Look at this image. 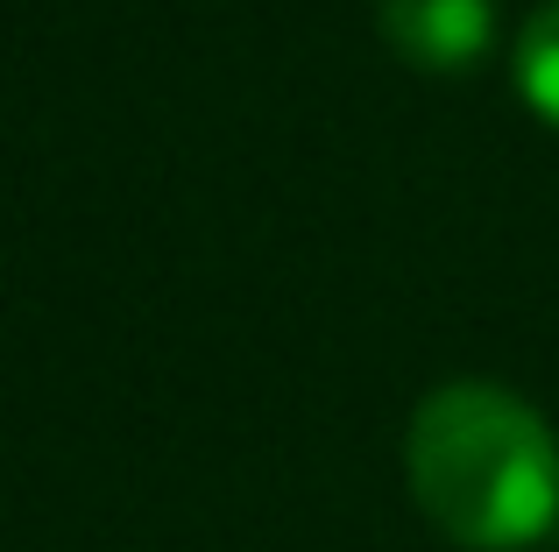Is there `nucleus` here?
<instances>
[{
    "mask_svg": "<svg viewBox=\"0 0 559 552\" xmlns=\"http://www.w3.org/2000/svg\"><path fill=\"white\" fill-rule=\"evenodd\" d=\"M404 475L439 539L524 552L559 525V440L503 383H439L411 411Z\"/></svg>",
    "mask_w": 559,
    "mask_h": 552,
    "instance_id": "nucleus-1",
    "label": "nucleus"
},
{
    "mask_svg": "<svg viewBox=\"0 0 559 552\" xmlns=\"http://www.w3.org/2000/svg\"><path fill=\"white\" fill-rule=\"evenodd\" d=\"M376 28L404 64L467 71L496 43V0H376Z\"/></svg>",
    "mask_w": 559,
    "mask_h": 552,
    "instance_id": "nucleus-2",
    "label": "nucleus"
},
{
    "mask_svg": "<svg viewBox=\"0 0 559 552\" xmlns=\"http://www.w3.org/2000/svg\"><path fill=\"white\" fill-rule=\"evenodd\" d=\"M510 64H518V93L532 99V113H546L559 128V0H546V8L518 28V57H510Z\"/></svg>",
    "mask_w": 559,
    "mask_h": 552,
    "instance_id": "nucleus-3",
    "label": "nucleus"
}]
</instances>
